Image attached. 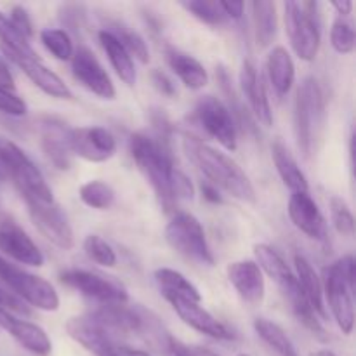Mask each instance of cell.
Returning a JSON list of instances; mask_svg holds the SVG:
<instances>
[{"instance_id": "9a60e30c", "label": "cell", "mask_w": 356, "mask_h": 356, "mask_svg": "<svg viewBox=\"0 0 356 356\" xmlns=\"http://www.w3.org/2000/svg\"><path fill=\"white\" fill-rule=\"evenodd\" d=\"M148 316L149 313L146 315L143 309L129 308L127 305H99L90 312L89 318L99 327H103L106 332L139 334L145 332L146 327H148Z\"/></svg>"}, {"instance_id": "9c48e42d", "label": "cell", "mask_w": 356, "mask_h": 356, "mask_svg": "<svg viewBox=\"0 0 356 356\" xmlns=\"http://www.w3.org/2000/svg\"><path fill=\"white\" fill-rule=\"evenodd\" d=\"M66 287L79 291L99 305H127L129 294L120 284L87 270H66L59 275Z\"/></svg>"}, {"instance_id": "4dcf8cb0", "label": "cell", "mask_w": 356, "mask_h": 356, "mask_svg": "<svg viewBox=\"0 0 356 356\" xmlns=\"http://www.w3.org/2000/svg\"><path fill=\"white\" fill-rule=\"evenodd\" d=\"M252 7L254 33L259 47H268L277 37V6L270 0H256L250 3Z\"/></svg>"}, {"instance_id": "ee69618b", "label": "cell", "mask_w": 356, "mask_h": 356, "mask_svg": "<svg viewBox=\"0 0 356 356\" xmlns=\"http://www.w3.org/2000/svg\"><path fill=\"white\" fill-rule=\"evenodd\" d=\"M170 191H172V197L174 200L181 202H188V200H193L195 197V188L191 184V181L188 179V176L184 172H181L179 169L176 167L172 174V184H170Z\"/></svg>"}, {"instance_id": "7bdbcfd3", "label": "cell", "mask_w": 356, "mask_h": 356, "mask_svg": "<svg viewBox=\"0 0 356 356\" xmlns=\"http://www.w3.org/2000/svg\"><path fill=\"white\" fill-rule=\"evenodd\" d=\"M165 350L169 356H219L214 351L207 350V348L184 344L179 339H174L170 336H167L165 339Z\"/></svg>"}, {"instance_id": "83f0119b", "label": "cell", "mask_w": 356, "mask_h": 356, "mask_svg": "<svg viewBox=\"0 0 356 356\" xmlns=\"http://www.w3.org/2000/svg\"><path fill=\"white\" fill-rule=\"evenodd\" d=\"M266 70L268 79H270V83L273 86L275 92L278 96H287L296 80V66L294 61H292L291 52L285 47H282V45L273 47V51L268 54Z\"/></svg>"}, {"instance_id": "f5cc1de1", "label": "cell", "mask_w": 356, "mask_h": 356, "mask_svg": "<svg viewBox=\"0 0 356 356\" xmlns=\"http://www.w3.org/2000/svg\"><path fill=\"white\" fill-rule=\"evenodd\" d=\"M118 356H152V355L146 353V351H143V350H136V348H129V346H124V344H122Z\"/></svg>"}, {"instance_id": "f1b7e54d", "label": "cell", "mask_w": 356, "mask_h": 356, "mask_svg": "<svg viewBox=\"0 0 356 356\" xmlns=\"http://www.w3.org/2000/svg\"><path fill=\"white\" fill-rule=\"evenodd\" d=\"M99 42L103 51L106 52L108 59H110V65L113 66L115 73L120 76V80L127 86H134L136 80H138V73H136L134 61H132L131 54L125 51L124 45L118 42V38L115 37L111 31L101 30L99 31Z\"/></svg>"}, {"instance_id": "74e56055", "label": "cell", "mask_w": 356, "mask_h": 356, "mask_svg": "<svg viewBox=\"0 0 356 356\" xmlns=\"http://www.w3.org/2000/svg\"><path fill=\"white\" fill-rule=\"evenodd\" d=\"M83 252L90 261L101 266L113 268L117 264V252L113 247L99 235H87L83 240Z\"/></svg>"}, {"instance_id": "ffe728a7", "label": "cell", "mask_w": 356, "mask_h": 356, "mask_svg": "<svg viewBox=\"0 0 356 356\" xmlns=\"http://www.w3.org/2000/svg\"><path fill=\"white\" fill-rule=\"evenodd\" d=\"M226 275L243 302L250 306H259L264 301V296H266L264 273L254 261H235L228 264Z\"/></svg>"}, {"instance_id": "cb8c5ba5", "label": "cell", "mask_w": 356, "mask_h": 356, "mask_svg": "<svg viewBox=\"0 0 356 356\" xmlns=\"http://www.w3.org/2000/svg\"><path fill=\"white\" fill-rule=\"evenodd\" d=\"M165 61L169 68L172 70L174 75L191 90L204 89L209 83V73L205 66L193 58L188 52L181 51V49L167 45L165 47Z\"/></svg>"}, {"instance_id": "681fc988", "label": "cell", "mask_w": 356, "mask_h": 356, "mask_svg": "<svg viewBox=\"0 0 356 356\" xmlns=\"http://www.w3.org/2000/svg\"><path fill=\"white\" fill-rule=\"evenodd\" d=\"M0 87H2V89H7V90H13V92H14V89H16V86H14L13 73L9 72V66H7L3 61H0Z\"/></svg>"}, {"instance_id": "d4e9b609", "label": "cell", "mask_w": 356, "mask_h": 356, "mask_svg": "<svg viewBox=\"0 0 356 356\" xmlns=\"http://www.w3.org/2000/svg\"><path fill=\"white\" fill-rule=\"evenodd\" d=\"M254 256H256V264L261 268V271L266 273L280 287L282 294L298 287V278L277 249H273L268 243H256Z\"/></svg>"}, {"instance_id": "2e32d148", "label": "cell", "mask_w": 356, "mask_h": 356, "mask_svg": "<svg viewBox=\"0 0 356 356\" xmlns=\"http://www.w3.org/2000/svg\"><path fill=\"white\" fill-rule=\"evenodd\" d=\"M66 332L73 341L80 344L83 350L96 356H118L120 346L110 332L97 325L89 316H75L66 322Z\"/></svg>"}, {"instance_id": "8992f818", "label": "cell", "mask_w": 356, "mask_h": 356, "mask_svg": "<svg viewBox=\"0 0 356 356\" xmlns=\"http://www.w3.org/2000/svg\"><path fill=\"white\" fill-rule=\"evenodd\" d=\"M0 284L9 289L17 299L35 306L42 312H56L59 309V296L56 289L33 273H28L23 268L16 266L0 256Z\"/></svg>"}, {"instance_id": "f6af8a7d", "label": "cell", "mask_w": 356, "mask_h": 356, "mask_svg": "<svg viewBox=\"0 0 356 356\" xmlns=\"http://www.w3.org/2000/svg\"><path fill=\"white\" fill-rule=\"evenodd\" d=\"M10 23L16 26V30L19 31L21 35H23L26 40H30L31 37H33V23H31V17L30 14H28V10L24 9V7L21 6H14L13 9H10Z\"/></svg>"}, {"instance_id": "4316f807", "label": "cell", "mask_w": 356, "mask_h": 356, "mask_svg": "<svg viewBox=\"0 0 356 356\" xmlns=\"http://www.w3.org/2000/svg\"><path fill=\"white\" fill-rule=\"evenodd\" d=\"M271 156H273L278 176L282 177L285 186L292 193H308V179H306L305 172L301 170L299 163L296 162L294 155L289 152V148L285 146V143L282 139H275L273 141V145H271Z\"/></svg>"}, {"instance_id": "8fae6325", "label": "cell", "mask_w": 356, "mask_h": 356, "mask_svg": "<svg viewBox=\"0 0 356 356\" xmlns=\"http://www.w3.org/2000/svg\"><path fill=\"white\" fill-rule=\"evenodd\" d=\"M195 117L209 136L228 152L236 149V124L226 104L214 96H204L195 106Z\"/></svg>"}, {"instance_id": "484cf974", "label": "cell", "mask_w": 356, "mask_h": 356, "mask_svg": "<svg viewBox=\"0 0 356 356\" xmlns=\"http://www.w3.org/2000/svg\"><path fill=\"white\" fill-rule=\"evenodd\" d=\"M294 264H296V278H298V284L301 287L302 296L306 298V301L309 302V306L313 308V312L318 315V318L325 320L327 318V309H325V301H323V287L322 280L316 275L315 268L312 266L308 259L301 254H296L294 256Z\"/></svg>"}, {"instance_id": "4fadbf2b", "label": "cell", "mask_w": 356, "mask_h": 356, "mask_svg": "<svg viewBox=\"0 0 356 356\" xmlns=\"http://www.w3.org/2000/svg\"><path fill=\"white\" fill-rule=\"evenodd\" d=\"M68 145L72 155L80 156L87 162H106L117 152V139L106 127L70 129Z\"/></svg>"}, {"instance_id": "ab89813d", "label": "cell", "mask_w": 356, "mask_h": 356, "mask_svg": "<svg viewBox=\"0 0 356 356\" xmlns=\"http://www.w3.org/2000/svg\"><path fill=\"white\" fill-rule=\"evenodd\" d=\"M330 207V218H332V225L336 232L343 236H353L355 235V218L351 209L348 207L346 202L341 197H332L329 202Z\"/></svg>"}, {"instance_id": "d590c367", "label": "cell", "mask_w": 356, "mask_h": 356, "mask_svg": "<svg viewBox=\"0 0 356 356\" xmlns=\"http://www.w3.org/2000/svg\"><path fill=\"white\" fill-rule=\"evenodd\" d=\"M106 30L111 31V33L118 38V42L125 47V51L131 54V58L134 56L141 65H146V63L149 61L148 45H146L145 38H143L138 31L131 30V28L124 26V24L120 23L111 24V28H106Z\"/></svg>"}, {"instance_id": "ac0fdd59", "label": "cell", "mask_w": 356, "mask_h": 356, "mask_svg": "<svg viewBox=\"0 0 356 356\" xmlns=\"http://www.w3.org/2000/svg\"><path fill=\"white\" fill-rule=\"evenodd\" d=\"M169 302L177 316L197 332L218 341H232L235 337L225 323L219 322L211 312L202 306V302L191 299H170Z\"/></svg>"}, {"instance_id": "d6986e66", "label": "cell", "mask_w": 356, "mask_h": 356, "mask_svg": "<svg viewBox=\"0 0 356 356\" xmlns=\"http://www.w3.org/2000/svg\"><path fill=\"white\" fill-rule=\"evenodd\" d=\"M289 218L292 225L305 233L308 238L316 242L327 240V222L323 218L318 204L312 198L309 193H292L289 200Z\"/></svg>"}, {"instance_id": "1f68e13d", "label": "cell", "mask_w": 356, "mask_h": 356, "mask_svg": "<svg viewBox=\"0 0 356 356\" xmlns=\"http://www.w3.org/2000/svg\"><path fill=\"white\" fill-rule=\"evenodd\" d=\"M218 82H219V86H221L222 92H225L226 99H228L229 106H226V108H228V111L232 113L235 124L238 122V124L242 125L247 132H256L257 131L256 120H254L252 113H250L249 108L245 106V103H243V101L238 97L235 87L232 86L233 83L232 76H229V73L226 72L225 68L218 70Z\"/></svg>"}, {"instance_id": "603a6c76", "label": "cell", "mask_w": 356, "mask_h": 356, "mask_svg": "<svg viewBox=\"0 0 356 356\" xmlns=\"http://www.w3.org/2000/svg\"><path fill=\"white\" fill-rule=\"evenodd\" d=\"M70 129L56 118H45L40 124V145L49 162L59 170L72 167V152L68 145Z\"/></svg>"}, {"instance_id": "8d00e7d4", "label": "cell", "mask_w": 356, "mask_h": 356, "mask_svg": "<svg viewBox=\"0 0 356 356\" xmlns=\"http://www.w3.org/2000/svg\"><path fill=\"white\" fill-rule=\"evenodd\" d=\"M40 42L59 61H70L73 58L75 47H73L72 37H70L66 30H61V28H45V30L40 31Z\"/></svg>"}, {"instance_id": "7c38bea8", "label": "cell", "mask_w": 356, "mask_h": 356, "mask_svg": "<svg viewBox=\"0 0 356 356\" xmlns=\"http://www.w3.org/2000/svg\"><path fill=\"white\" fill-rule=\"evenodd\" d=\"M0 256L28 266H42L44 254L13 216L0 212Z\"/></svg>"}, {"instance_id": "e575fe53", "label": "cell", "mask_w": 356, "mask_h": 356, "mask_svg": "<svg viewBox=\"0 0 356 356\" xmlns=\"http://www.w3.org/2000/svg\"><path fill=\"white\" fill-rule=\"evenodd\" d=\"M79 195L80 200L87 207L96 209V211H106V209H110L115 204L113 188L99 179L87 181L86 184H82L79 190Z\"/></svg>"}, {"instance_id": "6da1fadb", "label": "cell", "mask_w": 356, "mask_h": 356, "mask_svg": "<svg viewBox=\"0 0 356 356\" xmlns=\"http://www.w3.org/2000/svg\"><path fill=\"white\" fill-rule=\"evenodd\" d=\"M184 152L191 162L207 177V183L221 188L236 200L256 204V190L242 167L226 153L205 145L197 138H184Z\"/></svg>"}, {"instance_id": "c3c4849f", "label": "cell", "mask_w": 356, "mask_h": 356, "mask_svg": "<svg viewBox=\"0 0 356 356\" xmlns=\"http://www.w3.org/2000/svg\"><path fill=\"white\" fill-rule=\"evenodd\" d=\"M222 13H225L226 19H242L243 9H245V3L243 2H219Z\"/></svg>"}, {"instance_id": "5b68a950", "label": "cell", "mask_w": 356, "mask_h": 356, "mask_svg": "<svg viewBox=\"0 0 356 356\" xmlns=\"http://www.w3.org/2000/svg\"><path fill=\"white\" fill-rule=\"evenodd\" d=\"M285 31L296 56L302 61H313L320 51L322 33L316 2H285Z\"/></svg>"}, {"instance_id": "5bb4252c", "label": "cell", "mask_w": 356, "mask_h": 356, "mask_svg": "<svg viewBox=\"0 0 356 356\" xmlns=\"http://www.w3.org/2000/svg\"><path fill=\"white\" fill-rule=\"evenodd\" d=\"M72 73L76 82L101 99H115L117 90L99 59L86 45H80L72 58Z\"/></svg>"}, {"instance_id": "277c9868", "label": "cell", "mask_w": 356, "mask_h": 356, "mask_svg": "<svg viewBox=\"0 0 356 356\" xmlns=\"http://www.w3.org/2000/svg\"><path fill=\"white\" fill-rule=\"evenodd\" d=\"M325 117V97L315 76H306L299 86L294 101V131L298 146L308 159L313 152L315 138Z\"/></svg>"}, {"instance_id": "60d3db41", "label": "cell", "mask_w": 356, "mask_h": 356, "mask_svg": "<svg viewBox=\"0 0 356 356\" xmlns=\"http://www.w3.org/2000/svg\"><path fill=\"white\" fill-rule=\"evenodd\" d=\"M330 44H332L334 51L339 54H350L355 49V30L353 24L348 23L346 19L339 17L332 23V30H330Z\"/></svg>"}, {"instance_id": "f907efd6", "label": "cell", "mask_w": 356, "mask_h": 356, "mask_svg": "<svg viewBox=\"0 0 356 356\" xmlns=\"http://www.w3.org/2000/svg\"><path fill=\"white\" fill-rule=\"evenodd\" d=\"M202 195H204L205 200L211 202V204H221L222 202V197L219 195V190L216 186H212L211 183L202 184Z\"/></svg>"}, {"instance_id": "7dc6e473", "label": "cell", "mask_w": 356, "mask_h": 356, "mask_svg": "<svg viewBox=\"0 0 356 356\" xmlns=\"http://www.w3.org/2000/svg\"><path fill=\"white\" fill-rule=\"evenodd\" d=\"M152 83H153V87H155V89L162 94V96L174 97L177 94L176 83H174L172 79H170L165 72H162V70H153Z\"/></svg>"}, {"instance_id": "b9f144b4", "label": "cell", "mask_w": 356, "mask_h": 356, "mask_svg": "<svg viewBox=\"0 0 356 356\" xmlns=\"http://www.w3.org/2000/svg\"><path fill=\"white\" fill-rule=\"evenodd\" d=\"M0 111L10 115V117H23V115H26L28 106L23 97H19L13 90L0 87Z\"/></svg>"}, {"instance_id": "11a10c76", "label": "cell", "mask_w": 356, "mask_h": 356, "mask_svg": "<svg viewBox=\"0 0 356 356\" xmlns=\"http://www.w3.org/2000/svg\"><path fill=\"white\" fill-rule=\"evenodd\" d=\"M238 356H249V355H238Z\"/></svg>"}, {"instance_id": "e0dca14e", "label": "cell", "mask_w": 356, "mask_h": 356, "mask_svg": "<svg viewBox=\"0 0 356 356\" xmlns=\"http://www.w3.org/2000/svg\"><path fill=\"white\" fill-rule=\"evenodd\" d=\"M240 89H242L243 99L249 104L254 120L259 122L263 127L273 125V111H271L270 99H268L266 87H264L263 76L257 73L256 65L250 59H245L240 70Z\"/></svg>"}, {"instance_id": "db71d44e", "label": "cell", "mask_w": 356, "mask_h": 356, "mask_svg": "<svg viewBox=\"0 0 356 356\" xmlns=\"http://www.w3.org/2000/svg\"><path fill=\"white\" fill-rule=\"evenodd\" d=\"M312 356H337V355L330 350H320V351H315V353H312Z\"/></svg>"}, {"instance_id": "52a82bcc", "label": "cell", "mask_w": 356, "mask_h": 356, "mask_svg": "<svg viewBox=\"0 0 356 356\" xmlns=\"http://www.w3.org/2000/svg\"><path fill=\"white\" fill-rule=\"evenodd\" d=\"M165 240L177 254L200 266H214L204 226L190 212H177L165 228Z\"/></svg>"}, {"instance_id": "d6a6232c", "label": "cell", "mask_w": 356, "mask_h": 356, "mask_svg": "<svg viewBox=\"0 0 356 356\" xmlns=\"http://www.w3.org/2000/svg\"><path fill=\"white\" fill-rule=\"evenodd\" d=\"M254 330L261 337V341L277 356H299L292 341L289 339L285 330L278 323L266 318H257L254 322Z\"/></svg>"}, {"instance_id": "ba28073f", "label": "cell", "mask_w": 356, "mask_h": 356, "mask_svg": "<svg viewBox=\"0 0 356 356\" xmlns=\"http://www.w3.org/2000/svg\"><path fill=\"white\" fill-rule=\"evenodd\" d=\"M323 299H327L334 320L337 322L343 334L350 336L355 327V305H353V291L355 285L346 280V277L341 271L339 263H332L325 268L323 273Z\"/></svg>"}, {"instance_id": "836d02e7", "label": "cell", "mask_w": 356, "mask_h": 356, "mask_svg": "<svg viewBox=\"0 0 356 356\" xmlns=\"http://www.w3.org/2000/svg\"><path fill=\"white\" fill-rule=\"evenodd\" d=\"M0 42H2L3 54H16L23 58H38L30 42L16 30L9 17L0 13Z\"/></svg>"}, {"instance_id": "f546056e", "label": "cell", "mask_w": 356, "mask_h": 356, "mask_svg": "<svg viewBox=\"0 0 356 356\" xmlns=\"http://www.w3.org/2000/svg\"><path fill=\"white\" fill-rule=\"evenodd\" d=\"M155 282L165 301L191 299V301L202 302L200 291L179 271L170 270V268H159V270H155Z\"/></svg>"}, {"instance_id": "7a4b0ae2", "label": "cell", "mask_w": 356, "mask_h": 356, "mask_svg": "<svg viewBox=\"0 0 356 356\" xmlns=\"http://www.w3.org/2000/svg\"><path fill=\"white\" fill-rule=\"evenodd\" d=\"M129 152L138 169L155 191L163 211L172 212L177 205L170 191L176 167H174L169 145L145 132H136L129 139Z\"/></svg>"}, {"instance_id": "30bf717a", "label": "cell", "mask_w": 356, "mask_h": 356, "mask_svg": "<svg viewBox=\"0 0 356 356\" xmlns=\"http://www.w3.org/2000/svg\"><path fill=\"white\" fill-rule=\"evenodd\" d=\"M24 204L28 207L31 222L40 232V235L45 236V240H49L63 250L73 249V245H75L73 229L70 226L68 218L56 202L26 200Z\"/></svg>"}, {"instance_id": "44dd1931", "label": "cell", "mask_w": 356, "mask_h": 356, "mask_svg": "<svg viewBox=\"0 0 356 356\" xmlns=\"http://www.w3.org/2000/svg\"><path fill=\"white\" fill-rule=\"evenodd\" d=\"M0 327L10 334L21 346L35 356H49L52 353V343L45 330L37 323L17 318L13 313L0 309Z\"/></svg>"}, {"instance_id": "816d5d0a", "label": "cell", "mask_w": 356, "mask_h": 356, "mask_svg": "<svg viewBox=\"0 0 356 356\" xmlns=\"http://www.w3.org/2000/svg\"><path fill=\"white\" fill-rule=\"evenodd\" d=\"M332 7L337 10V14L339 16H348V14H351V10H353V2H350V0H337V2H332Z\"/></svg>"}, {"instance_id": "bcb514c9", "label": "cell", "mask_w": 356, "mask_h": 356, "mask_svg": "<svg viewBox=\"0 0 356 356\" xmlns=\"http://www.w3.org/2000/svg\"><path fill=\"white\" fill-rule=\"evenodd\" d=\"M0 309H6V312L13 313V315H30V309L28 306H24V302L21 299H17L9 289L3 287L0 284Z\"/></svg>"}, {"instance_id": "7402d4cb", "label": "cell", "mask_w": 356, "mask_h": 356, "mask_svg": "<svg viewBox=\"0 0 356 356\" xmlns=\"http://www.w3.org/2000/svg\"><path fill=\"white\" fill-rule=\"evenodd\" d=\"M17 68L23 70L24 75L47 96L56 97V99H72L73 94L70 87L66 86L65 80L56 75L52 70H49L38 58H23L16 54H6Z\"/></svg>"}, {"instance_id": "3957f363", "label": "cell", "mask_w": 356, "mask_h": 356, "mask_svg": "<svg viewBox=\"0 0 356 356\" xmlns=\"http://www.w3.org/2000/svg\"><path fill=\"white\" fill-rule=\"evenodd\" d=\"M0 167L6 170L24 202H54L52 190L33 160L19 146L2 138H0Z\"/></svg>"}, {"instance_id": "f35d334b", "label": "cell", "mask_w": 356, "mask_h": 356, "mask_svg": "<svg viewBox=\"0 0 356 356\" xmlns=\"http://www.w3.org/2000/svg\"><path fill=\"white\" fill-rule=\"evenodd\" d=\"M181 6L193 14L198 21L211 26H218L226 21L225 13H222L219 2H207V0H191V2H183Z\"/></svg>"}]
</instances>
